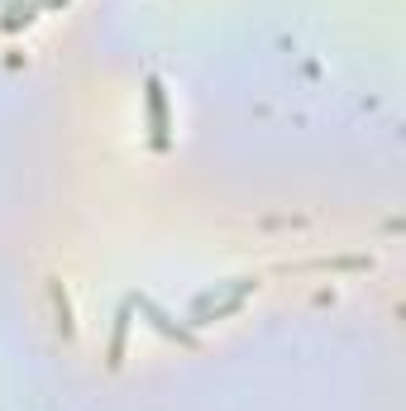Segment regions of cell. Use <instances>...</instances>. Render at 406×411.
<instances>
[{
	"label": "cell",
	"mask_w": 406,
	"mask_h": 411,
	"mask_svg": "<svg viewBox=\"0 0 406 411\" xmlns=\"http://www.w3.org/2000/svg\"><path fill=\"white\" fill-rule=\"evenodd\" d=\"M148 106H153V125H158V143H162V96H158V81H148Z\"/></svg>",
	"instance_id": "6da1fadb"
}]
</instances>
